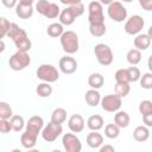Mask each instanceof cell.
<instances>
[{"instance_id": "6da1fadb", "label": "cell", "mask_w": 152, "mask_h": 152, "mask_svg": "<svg viewBox=\"0 0 152 152\" xmlns=\"http://www.w3.org/2000/svg\"><path fill=\"white\" fill-rule=\"evenodd\" d=\"M84 5L81 2V4H77V5H71V6H66L64 10L61 11V14H59V23L63 24L64 26H70L74 24V21L76 20V18L81 17L83 13H84Z\"/></svg>"}, {"instance_id": "7a4b0ae2", "label": "cell", "mask_w": 152, "mask_h": 152, "mask_svg": "<svg viewBox=\"0 0 152 152\" xmlns=\"http://www.w3.org/2000/svg\"><path fill=\"white\" fill-rule=\"evenodd\" d=\"M61 46L66 55H74L78 51V36L74 31H64V33L59 37Z\"/></svg>"}, {"instance_id": "3957f363", "label": "cell", "mask_w": 152, "mask_h": 152, "mask_svg": "<svg viewBox=\"0 0 152 152\" xmlns=\"http://www.w3.org/2000/svg\"><path fill=\"white\" fill-rule=\"evenodd\" d=\"M36 11L48 19H55V18L59 17V14H61L59 6L57 4L50 2L48 0H38L36 4Z\"/></svg>"}, {"instance_id": "277c9868", "label": "cell", "mask_w": 152, "mask_h": 152, "mask_svg": "<svg viewBox=\"0 0 152 152\" xmlns=\"http://www.w3.org/2000/svg\"><path fill=\"white\" fill-rule=\"evenodd\" d=\"M30 63H31V57L28 52H24L19 50L14 52L8 59V65L14 71H21L26 69L30 65Z\"/></svg>"}, {"instance_id": "5b68a950", "label": "cell", "mask_w": 152, "mask_h": 152, "mask_svg": "<svg viewBox=\"0 0 152 152\" xmlns=\"http://www.w3.org/2000/svg\"><path fill=\"white\" fill-rule=\"evenodd\" d=\"M36 75L42 82H49V83H53L59 78V71L52 64L39 65L36 71Z\"/></svg>"}, {"instance_id": "8992f818", "label": "cell", "mask_w": 152, "mask_h": 152, "mask_svg": "<svg viewBox=\"0 0 152 152\" xmlns=\"http://www.w3.org/2000/svg\"><path fill=\"white\" fill-rule=\"evenodd\" d=\"M94 53H95L97 62L101 65L107 66V65H110L113 63V59H114L113 51L107 44H103V43L96 44L94 48Z\"/></svg>"}, {"instance_id": "52a82bcc", "label": "cell", "mask_w": 152, "mask_h": 152, "mask_svg": "<svg viewBox=\"0 0 152 152\" xmlns=\"http://www.w3.org/2000/svg\"><path fill=\"white\" fill-rule=\"evenodd\" d=\"M144 26H145L144 18L139 14H134V15H131L128 19H126L124 30L127 34L137 36L140 33V31L144 28Z\"/></svg>"}, {"instance_id": "ba28073f", "label": "cell", "mask_w": 152, "mask_h": 152, "mask_svg": "<svg viewBox=\"0 0 152 152\" xmlns=\"http://www.w3.org/2000/svg\"><path fill=\"white\" fill-rule=\"evenodd\" d=\"M108 17L116 23H122L127 19V10L120 1H113L107 8Z\"/></svg>"}, {"instance_id": "9c48e42d", "label": "cell", "mask_w": 152, "mask_h": 152, "mask_svg": "<svg viewBox=\"0 0 152 152\" xmlns=\"http://www.w3.org/2000/svg\"><path fill=\"white\" fill-rule=\"evenodd\" d=\"M88 21H89V24L104 23L103 5L99 0L89 2V5H88Z\"/></svg>"}, {"instance_id": "30bf717a", "label": "cell", "mask_w": 152, "mask_h": 152, "mask_svg": "<svg viewBox=\"0 0 152 152\" xmlns=\"http://www.w3.org/2000/svg\"><path fill=\"white\" fill-rule=\"evenodd\" d=\"M100 104H101L103 110L109 112V113H115V112L120 110V108L122 106V97L119 96L116 93L109 94V95H106L101 99Z\"/></svg>"}, {"instance_id": "8fae6325", "label": "cell", "mask_w": 152, "mask_h": 152, "mask_svg": "<svg viewBox=\"0 0 152 152\" xmlns=\"http://www.w3.org/2000/svg\"><path fill=\"white\" fill-rule=\"evenodd\" d=\"M63 132L62 124H56L53 121H50L46 126H44L42 131V138L48 142H53Z\"/></svg>"}, {"instance_id": "7c38bea8", "label": "cell", "mask_w": 152, "mask_h": 152, "mask_svg": "<svg viewBox=\"0 0 152 152\" xmlns=\"http://www.w3.org/2000/svg\"><path fill=\"white\" fill-rule=\"evenodd\" d=\"M62 144L66 152H81L82 151V142L78 139V137L74 134V132L65 133L62 138Z\"/></svg>"}, {"instance_id": "4fadbf2b", "label": "cell", "mask_w": 152, "mask_h": 152, "mask_svg": "<svg viewBox=\"0 0 152 152\" xmlns=\"http://www.w3.org/2000/svg\"><path fill=\"white\" fill-rule=\"evenodd\" d=\"M59 70L65 75H71L77 70V61L70 55H65L59 59Z\"/></svg>"}, {"instance_id": "5bb4252c", "label": "cell", "mask_w": 152, "mask_h": 152, "mask_svg": "<svg viewBox=\"0 0 152 152\" xmlns=\"http://www.w3.org/2000/svg\"><path fill=\"white\" fill-rule=\"evenodd\" d=\"M26 129L30 132H33L36 134H40L44 128V120L39 115H33L28 119V121L25 125Z\"/></svg>"}, {"instance_id": "9a60e30c", "label": "cell", "mask_w": 152, "mask_h": 152, "mask_svg": "<svg viewBox=\"0 0 152 152\" xmlns=\"http://www.w3.org/2000/svg\"><path fill=\"white\" fill-rule=\"evenodd\" d=\"M68 127L74 133H80L84 129V119L81 114H72L68 120Z\"/></svg>"}, {"instance_id": "2e32d148", "label": "cell", "mask_w": 152, "mask_h": 152, "mask_svg": "<svg viewBox=\"0 0 152 152\" xmlns=\"http://www.w3.org/2000/svg\"><path fill=\"white\" fill-rule=\"evenodd\" d=\"M37 138H38V134L25 129V132H24V133L21 134V137H20V142H21V145H23L24 148L31 150V148H33V147L36 146V144H37Z\"/></svg>"}, {"instance_id": "e0dca14e", "label": "cell", "mask_w": 152, "mask_h": 152, "mask_svg": "<svg viewBox=\"0 0 152 152\" xmlns=\"http://www.w3.org/2000/svg\"><path fill=\"white\" fill-rule=\"evenodd\" d=\"M7 37L11 38V39L13 40V43H17V42L20 40V39L26 38V37H27V33H26V31H25L24 28H21L18 24L12 23V24H11V28H10V31H8V33H7Z\"/></svg>"}, {"instance_id": "ac0fdd59", "label": "cell", "mask_w": 152, "mask_h": 152, "mask_svg": "<svg viewBox=\"0 0 152 152\" xmlns=\"http://www.w3.org/2000/svg\"><path fill=\"white\" fill-rule=\"evenodd\" d=\"M87 145L91 148H100L103 145V137L101 133H99V131H91L88 135H87Z\"/></svg>"}, {"instance_id": "d6986e66", "label": "cell", "mask_w": 152, "mask_h": 152, "mask_svg": "<svg viewBox=\"0 0 152 152\" xmlns=\"http://www.w3.org/2000/svg\"><path fill=\"white\" fill-rule=\"evenodd\" d=\"M151 38L148 37L147 33H139L135 36L134 40H133V44L135 46V49L140 50V51H144V50H147L150 44H151Z\"/></svg>"}, {"instance_id": "ffe728a7", "label": "cell", "mask_w": 152, "mask_h": 152, "mask_svg": "<svg viewBox=\"0 0 152 152\" xmlns=\"http://www.w3.org/2000/svg\"><path fill=\"white\" fill-rule=\"evenodd\" d=\"M84 99H86V102L88 106L90 107H96L101 103V95L99 93L97 89H89L86 91V95H84Z\"/></svg>"}, {"instance_id": "44dd1931", "label": "cell", "mask_w": 152, "mask_h": 152, "mask_svg": "<svg viewBox=\"0 0 152 152\" xmlns=\"http://www.w3.org/2000/svg\"><path fill=\"white\" fill-rule=\"evenodd\" d=\"M104 125V120L101 115L99 114H94V115H90L87 120V127L90 129V131H100Z\"/></svg>"}, {"instance_id": "7402d4cb", "label": "cell", "mask_w": 152, "mask_h": 152, "mask_svg": "<svg viewBox=\"0 0 152 152\" xmlns=\"http://www.w3.org/2000/svg\"><path fill=\"white\" fill-rule=\"evenodd\" d=\"M15 14L20 19H28L33 15V7L32 5H24L19 2L15 6Z\"/></svg>"}, {"instance_id": "603a6c76", "label": "cell", "mask_w": 152, "mask_h": 152, "mask_svg": "<svg viewBox=\"0 0 152 152\" xmlns=\"http://www.w3.org/2000/svg\"><path fill=\"white\" fill-rule=\"evenodd\" d=\"M133 138L138 142H144L150 138V131L147 126H137L133 131Z\"/></svg>"}, {"instance_id": "cb8c5ba5", "label": "cell", "mask_w": 152, "mask_h": 152, "mask_svg": "<svg viewBox=\"0 0 152 152\" xmlns=\"http://www.w3.org/2000/svg\"><path fill=\"white\" fill-rule=\"evenodd\" d=\"M129 115L127 112L125 110H118L115 112V115H114V122L120 127V128H126L128 127L129 125Z\"/></svg>"}, {"instance_id": "d4e9b609", "label": "cell", "mask_w": 152, "mask_h": 152, "mask_svg": "<svg viewBox=\"0 0 152 152\" xmlns=\"http://www.w3.org/2000/svg\"><path fill=\"white\" fill-rule=\"evenodd\" d=\"M64 25L61 23H52L48 26L46 28V33L48 36H50L51 38H59L63 33H64Z\"/></svg>"}, {"instance_id": "484cf974", "label": "cell", "mask_w": 152, "mask_h": 152, "mask_svg": "<svg viewBox=\"0 0 152 152\" xmlns=\"http://www.w3.org/2000/svg\"><path fill=\"white\" fill-rule=\"evenodd\" d=\"M104 83V77L99 72H93L88 77V84L93 89H100Z\"/></svg>"}, {"instance_id": "4316f807", "label": "cell", "mask_w": 152, "mask_h": 152, "mask_svg": "<svg viewBox=\"0 0 152 152\" xmlns=\"http://www.w3.org/2000/svg\"><path fill=\"white\" fill-rule=\"evenodd\" d=\"M36 93L39 97H50L52 94V87L50 86L49 82H42L37 86Z\"/></svg>"}, {"instance_id": "83f0119b", "label": "cell", "mask_w": 152, "mask_h": 152, "mask_svg": "<svg viewBox=\"0 0 152 152\" xmlns=\"http://www.w3.org/2000/svg\"><path fill=\"white\" fill-rule=\"evenodd\" d=\"M107 28L104 23H99V24H89V32L93 37H102L104 36Z\"/></svg>"}, {"instance_id": "f1b7e54d", "label": "cell", "mask_w": 152, "mask_h": 152, "mask_svg": "<svg viewBox=\"0 0 152 152\" xmlns=\"http://www.w3.org/2000/svg\"><path fill=\"white\" fill-rule=\"evenodd\" d=\"M126 59L131 65L139 64L141 62V51L138 49H131L126 55Z\"/></svg>"}, {"instance_id": "f546056e", "label": "cell", "mask_w": 152, "mask_h": 152, "mask_svg": "<svg viewBox=\"0 0 152 152\" xmlns=\"http://www.w3.org/2000/svg\"><path fill=\"white\" fill-rule=\"evenodd\" d=\"M66 120V110L64 108H56L51 114V121L56 124H64Z\"/></svg>"}, {"instance_id": "4dcf8cb0", "label": "cell", "mask_w": 152, "mask_h": 152, "mask_svg": "<svg viewBox=\"0 0 152 152\" xmlns=\"http://www.w3.org/2000/svg\"><path fill=\"white\" fill-rule=\"evenodd\" d=\"M120 134V127L114 122V124H108L104 127V135L108 139H115Z\"/></svg>"}, {"instance_id": "1f68e13d", "label": "cell", "mask_w": 152, "mask_h": 152, "mask_svg": "<svg viewBox=\"0 0 152 152\" xmlns=\"http://www.w3.org/2000/svg\"><path fill=\"white\" fill-rule=\"evenodd\" d=\"M10 121H11V125H12V129H13L14 132H20V131H23L24 126L26 125L25 121H24V118H23L21 115H13V116L10 119Z\"/></svg>"}, {"instance_id": "d6a6232c", "label": "cell", "mask_w": 152, "mask_h": 152, "mask_svg": "<svg viewBox=\"0 0 152 152\" xmlns=\"http://www.w3.org/2000/svg\"><path fill=\"white\" fill-rule=\"evenodd\" d=\"M114 89H115V93L119 96H121V97H126L129 94V91H131L129 83H120V82H116Z\"/></svg>"}, {"instance_id": "836d02e7", "label": "cell", "mask_w": 152, "mask_h": 152, "mask_svg": "<svg viewBox=\"0 0 152 152\" xmlns=\"http://www.w3.org/2000/svg\"><path fill=\"white\" fill-rule=\"evenodd\" d=\"M13 115L14 114L12 112L11 106L7 102L1 101L0 102V119H11Z\"/></svg>"}, {"instance_id": "e575fe53", "label": "cell", "mask_w": 152, "mask_h": 152, "mask_svg": "<svg viewBox=\"0 0 152 152\" xmlns=\"http://www.w3.org/2000/svg\"><path fill=\"white\" fill-rule=\"evenodd\" d=\"M115 81L120 82V83H131V78H129V74L127 69H119L116 70L115 75Z\"/></svg>"}, {"instance_id": "d590c367", "label": "cell", "mask_w": 152, "mask_h": 152, "mask_svg": "<svg viewBox=\"0 0 152 152\" xmlns=\"http://www.w3.org/2000/svg\"><path fill=\"white\" fill-rule=\"evenodd\" d=\"M14 45H15V48H17L19 51L28 52V51L31 50V48H32V42L30 40L28 37H26V38H23V39L18 40L17 43H14Z\"/></svg>"}, {"instance_id": "8d00e7d4", "label": "cell", "mask_w": 152, "mask_h": 152, "mask_svg": "<svg viewBox=\"0 0 152 152\" xmlns=\"http://www.w3.org/2000/svg\"><path fill=\"white\" fill-rule=\"evenodd\" d=\"M140 87L142 89H152V72H145L140 77Z\"/></svg>"}, {"instance_id": "74e56055", "label": "cell", "mask_w": 152, "mask_h": 152, "mask_svg": "<svg viewBox=\"0 0 152 152\" xmlns=\"http://www.w3.org/2000/svg\"><path fill=\"white\" fill-rule=\"evenodd\" d=\"M11 24L5 17H1L0 18V38L2 39L5 36H7L10 28H11Z\"/></svg>"}, {"instance_id": "f35d334b", "label": "cell", "mask_w": 152, "mask_h": 152, "mask_svg": "<svg viewBox=\"0 0 152 152\" xmlns=\"http://www.w3.org/2000/svg\"><path fill=\"white\" fill-rule=\"evenodd\" d=\"M139 112H140L141 115L152 112V101H150V100H142L139 103Z\"/></svg>"}, {"instance_id": "ab89813d", "label": "cell", "mask_w": 152, "mask_h": 152, "mask_svg": "<svg viewBox=\"0 0 152 152\" xmlns=\"http://www.w3.org/2000/svg\"><path fill=\"white\" fill-rule=\"evenodd\" d=\"M127 70H128V74H129L131 82H137V81L140 80V77H141V72H140V70H139L137 66L132 65V66L127 68Z\"/></svg>"}, {"instance_id": "60d3db41", "label": "cell", "mask_w": 152, "mask_h": 152, "mask_svg": "<svg viewBox=\"0 0 152 152\" xmlns=\"http://www.w3.org/2000/svg\"><path fill=\"white\" fill-rule=\"evenodd\" d=\"M11 131H13V129H12L10 119H0V132L6 134V133H10Z\"/></svg>"}, {"instance_id": "b9f144b4", "label": "cell", "mask_w": 152, "mask_h": 152, "mask_svg": "<svg viewBox=\"0 0 152 152\" xmlns=\"http://www.w3.org/2000/svg\"><path fill=\"white\" fill-rule=\"evenodd\" d=\"M139 5L145 11H152V0H138Z\"/></svg>"}, {"instance_id": "7bdbcfd3", "label": "cell", "mask_w": 152, "mask_h": 152, "mask_svg": "<svg viewBox=\"0 0 152 152\" xmlns=\"http://www.w3.org/2000/svg\"><path fill=\"white\" fill-rule=\"evenodd\" d=\"M142 121H144L145 126L152 127V112H150L147 114H144L142 115Z\"/></svg>"}, {"instance_id": "ee69618b", "label": "cell", "mask_w": 152, "mask_h": 152, "mask_svg": "<svg viewBox=\"0 0 152 152\" xmlns=\"http://www.w3.org/2000/svg\"><path fill=\"white\" fill-rule=\"evenodd\" d=\"M18 0H1V4L6 7V8H14L18 4Z\"/></svg>"}, {"instance_id": "f6af8a7d", "label": "cell", "mask_w": 152, "mask_h": 152, "mask_svg": "<svg viewBox=\"0 0 152 152\" xmlns=\"http://www.w3.org/2000/svg\"><path fill=\"white\" fill-rule=\"evenodd\" d=\"M99 150H100V152H115V148L112 145H103Z\"/></svg>"}, {"instance_id": "bcb514c9", "label": "cell", "mask_w": 152, "mask_h": 152, "mask_svg": "<svg viewBox=\"0 0 152 152\" xmlns=\"http://www.w3.org/2000/svg\"><path fill=\"white\" fill-rule=\"evenodd\" d=\"M63 5L65 6H71V5H77V4H81L82 0H59Z\"/></svg>"}, {"instance_id": "7dc6e473", "label": "cell", "mask_w": 152, "mask_h": 152, "mask_svg": "<svg viewBox=\"0 0 152 152\" xmlns=\"http://www.w3.org/2000/svg\"><path fill=\"white\" fill-rule=\"evenodd\" d=\"M147 66H148V70L152 72V55L148 57V59H147Z\"/></svg>"}, {"instance_id": "c3c4849f", "label": "cell", "mask_w": 152, "mask_h": 152, "mask_svg": "<svg viewBox=\"0 0 152 152\" xmlns=\"http://www.w3.org/2000/svg\"><path fill=\"white\" fill-rule=\"evenodd\" d=\"M20 4H24V5H33L34 0H19Z\"/></svg>"}, {"instance_id": "681fc988", "label": "cell", "mask_w": 152, "mask_h": 152, "mask_svg": "<svg viewBox=\"0 0 152 152\" xmlns=\"http://www.w3.org/2000/svg\"><path fill=\"white\" fill-rule=\"evenodd\" d=\"M99 1H100V2H101L103 6H104V5H107V6H108V5H110V4H112L114 0H99Z\"/></svg>"}, {"instance_id": "f907efd6", "label": "cell", "mask_w": 152, "mask_h": 152, "mask_svg": "<svg viewBox=\"0 0 152 152\" xmlns=\"http://www.w3.org/2000/svg\"><path fill=\"white\" fill-rule=\"evenodd\" d=\"M0 45H1V48H0V52H4V51H5V43H4L2 39H1V42H0Z\"/></svg>"}, {"instance_id": "816d5d0a", "label": "cell", "mask_w": 152, "mask_h": 152, "mask_svg": "<svg viewBox=\"0 0 152 152\" xmlns=\"http://www.w3.org/2000/svg\"><path fill=\"white\" fill-rule=\"evenodd\" d=\"M147 34H148V37L151 38V40H152V25L148 27V31H147Z\"/></svg>"}, {"instance_id": "f5cc1de1", "label": "cell", "mask_w": 152, "mask_h": 152, "mask_svg": "<svg viewBox=\"0 0 152 152\" xmlns=\"http://www.w3.org/2000/svg\"><path fill=\"white\" fill-rule=\"evenodd\" d=\"M121 1H124V2H127V4H129V2H132L133 0H121Z\"/></svg>"}]
</instances>
